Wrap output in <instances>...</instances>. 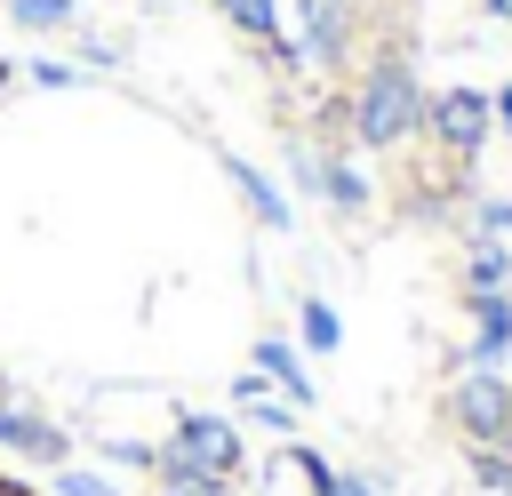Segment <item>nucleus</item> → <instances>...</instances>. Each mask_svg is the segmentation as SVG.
<instances>
[{
	"mask_svg": "<svg viewBox=\"0 0 512 496\" xmlns=\"http://www.w3.org/2000/svg\"><path fill=\"white\" fill-rule=\"evenodd\" d=\"M424 104H432V88L416 80V64H408L400 48H384V56H368V64L352 72V88H344V144H360V152H400V144L424 136Z\"/></svg>",
	"mask_w": 512,
	"mask_h": 496,
	"instance_id": "nucleus-1",
	"label": "nucleus"
},
{
	"mask_svg": "<svg viewBox=\"0 0 512 496\" xmlns=\"http://www.w3.org/2000/svg\"><path fill=\"white\" fill-rule=\"evenodd\" d=\"M440 416H448V432H456L464 448L512 440V376H504V368H456Z\"/></svg>",
	"mask_w": 512,
	"mask_h": 496,
	"instance_id": "nucleus-2",
	"label": "nucleus"
},
{
	"mask_svg": "<svg viewBox=\"0 0 512 496\" xmlns=\"http://www.w3.org/2000/svg\"><path fill=\"white\" fill-rule=\"evenodd\" d=\"M424 136H432L448 160H480V152H488V136H496L488 88H472V80H456V88H432V104H424Z\"/></svg>",
	"mask_w": 512,
	"mask_h": 496,
	"instance_id": "nucleus-3",
	"label": "nucleus"
},
{
	"mask_svg": "<svg viewBox=\"0 0 512 496\" xmlns=\"http://www.w3.org/2000/svg\"><path fill=\"white\" fill-rule=\"evenodd\" d=\"M168 448H176L184 464L216 472V480H240V472H248V440H240V424H232V416H216V408H176Z\"/></svg>",
	"mask_w": 512,
	"mask_h": 496,
	"instance_id": "nucleus-4",
	"label": "nucleus"
},
{
	"mask_svg": "<svg viewBox=\"0 0 512 496\" xmlns=\"http://www.w3.org/2000/svg\"><path fill=\"white\" fill-rule=\"evenodd\" d=\"M288 176H296L304 192H320L336 216H368V200H376V192H368V176L352 168V152H344V144H328V152L288 144Z\"/></svg>",
	"mask_w": 512,
	"mask_h": 496,
	"instance_id": "nucleus-5",
	"label": "nucleus"
},
{
	"mask_svg": "<svg viewBox=\"0 0 512 496\" xmlns=\"http://www.w3.org/2000/svg\"><path fill=\"white\" fill-rule=\"evenodd\" d=\"M296 40H304L312 72H352L360 8H352V0H296Z\"/></svg>",
	"mask_w": 512,
	"mask_h": 496,
	"instance_id": "nucleus-6",
	"label": "nucleus"
},
{
	"mask_svg": "<svg viewBox=\"0 0 512 496\" xmlns=\"http://www.w3.org/2000/svg\"><path fill=\"white\" fill-rule=\"evenodd\" d=\"M0 448H8V456H24V464H40V472L72 464V432H64L56 416H40L32 400H16L8 384H0Z\"/></svg>",
	"mask_w": 512,
	"mask_h": 496,
	"instance_id": "nucleus-7",
	"label": "nucleus"
},
{
	"mask_svg": "<svg viewBox=\"0 0 512 496\" xmlns=\"http://www.w3.org/2000/svg\"><path fill=\"white\" fill-rule=\"evenodd\" d=\"M504 352H512V288L472 296V336H464L456 368H504Z\"/></svg>",
	"mask_w": 512,
	"mask_h": 496,
	"instance_id": "nucleus-8",
	"label": "nucleus"
},
{
	"mask_svg": "<svg viewBox=\"0 0 512 496\" xmlns=\"http://www.w3.org/2000/svg\"><path fill=\"white\" fill-rule=\"evenodd\" d=\"M224 184H232V192L248 200V216H256L264 232H288V224H296V208H288V192H280V184H272V176H264L256 160H240V152H224Z\"/></svg>",
	"mask_w": 512,
	"mask_h": 496,
	"instance_id": "nucleus-9",
	"label": "nucleus"
},
{
	"mask_svg": "<svg viewBox=\"0 0 512 496\" xmlns=\"http://www.w3.org/2000/svg\"><path fill=\"white\" fill-rule=\"evenodd\" d=\"M272 392H288V408H312L320 392H312V376H304V344H288V336H256V360H248Z\"/></svg>",
	"mask_w": 512,
	"mask_h": 496,
	"instance_id": "nucleus-10",
	"label": "nucleus"
},
{
	"mask_svg": "<svg viewBox=\"0 0 512 496\" xmlns=\"http://www.w3.org/2000/svg\"><path fill=\"white\" fill-rule=\"evenodd\" d=\"M152 496H232V480H216V472L184 464V456L160 440V464H152Z\"/></svg>",
	"mask_w": 512,
	"mask_h": 496,
	"instance_id": "nucleus-11",
	"label": "nucleus"
},
{
	"mask_svg": "<svg viewBox=\"0 0 512 496\" xmlns=\"http://www.w3.org/2000/svg\"><path fill=\"white\" fill-rule=\"evenodd\" d=\"M512 288V248L504 240H472L464 248V296H496Z\"/></svg>",
	"mask_w": 512,
	"mask_h": 496,
	"instance_id": "nucleus-12",
	"label": "nucleus"
},
{
	"mask_svg": "<svg viewBox=\"0 0 512 496\" xmlns=\"http://www.w3.org/2000/svg\"><path fill=\"white\" fill-rule=\"evenodd\" d=\"M216 16H224V32H240L248 48H264V40L288 24V8H280V0H216Z\"/></svg>",
	"mask_w": 512,
	"mask_h": 496,
	"instance_id": "nucleus-13",
	"label": "nucleus"
},
{
	"mask_svg": "<svg viewBox=\"0 0 512 496\" xmlns=\"http://www.w3.org/2000/svg\"><path fill=\"white\" fill-rule=\"evenodd\" d=\"M296 344L304 352H336L344 344V320H336L328 296H296Z\"/></svg>",
	"mask_w": 512,
	"mask_h": 496,
	"instance_id": "nucleus-14",
	"label": "nucleus"
},
{
	"mask_svg": "<svg viewBox=\"0 0 512 496\" xmlns=\"http://www.w3.org/2000/svg\"><path fill=\"white\" fill-rule=\"evenodd\" d=\"M8 24L16 32H72L80 24V0H8Z\"/></svg>",
	"mask_w": 512,
	"mask_h": 496,
	"instance_id": "nucleus-15",
	"label": "nucleus"
},
{
	"mask_svg": "<svg viewBox=\"0 0 512 496\" xmlns=\"http://www.w3.org/2000/svg\"><path fill=\"white\" fill-rule=\"evenodd\" d=\"M464 464H472V480H480L488 496H512V440H488V448H464Z\"/></svg>",
	"mask_w": 512,
	"mask_h": 496,
	"instance_id": "nucleus-16",
	"label": "nucleus"
},
{
	"mask_svg": "<svg viewBox=\"0 0 512 496\" xmlns=\"http://www.w3.org/2000/svg\"><path fill=\"white\" fill-rule=\"evenodd\" d=\"M240 416H248L256 432H280V440H296V408H288L280 392H264V400H240Z\"/></svg>",
	"mask_w": 512,
	"mask_h": 496,
	"instance_id": "nucleus-17",
	"label": "nucleus"
},
{
	"mask_svg": "<svg viewBox=\"0 0 512 496\" xmlns=\"http://www.w3.org/2000/svg\"><path fill=\"white\" fill-rule=\"evenodd\" d=\"M288 472H296V480H304V496H320V488H328V480H336V464H328V456H320V448H312V440H288Z\"/></svg>",
	"mask_w": 512,
	"mask_h": 496,
	"instance_id": "nucleus-18",
	"label": "nucleus"
},
{
	"mask_svg": "<svg viewBox=\"0 0 512 496\" xmlns=\"http://www.w3.org/2000/svg\"><path fill=\"white\" fill-rule=\"evenodd\" d=\"M48 480H56V496H120V488H112L104 472H88V464H56Z\"/></svg>",
	"mask_w": 512,
	"mask_h": 496,
	"instance_id": "nucleus-19",
	"label": "nucleus"
},
{
	"mask_svg": "<svg viewBox=\"0 0 512 496\" xmlns=\"http://www.w3.org/2000/svg\"><path fill=\"white\" fill-rule=\"evenodd\" d=\"M264 56H272V64H280V72H288V80H304V72H312V56H304V40H296V32H288V24H280V32H272V40H264Z\"/></svg>",
	"mask_w": 512,
	"mask_h": 496,
	"instance_id": "nucleus-20",
	"label": "nucleus"
},
{
	"mask_svg": "<svg viewBox=\"0 0 512 496\" xmlns=\"http://www.w3.org/2000/svg\"><path fill=\"white\" fill-rule=\"evenodd\" d=\"M24 80H32V88H80L88 72H80V64H64V56H32V64H24Z\"/></svg>",
	"mask_w": 512,
	"mask_h": 496,
	"instance_id": "nucleus-21",
	"label": "nucleus"
},
{
	"mask_svg": "<svg viewBox=\"0 0 512 496\" xmlns=\"http://www.w3.org/2000/svg\"><path fill=\"white\" fill-rule=\"evenodd\" d=\"M504 232H512V200H504V192H488V200L472 208V240H504Z\"/></svg>",
	"mask_w": 512,
	"mask_h": 496,
	"instance_id": "nucleus-22",
	"label": "nucleus"
},
{
	"mask_svg": "<svg viewBox=\"0 0 512 496\" xmlns=\"http://www.w3.org/2000/svg\"><path fill=\"white\" fill-rule=\"evenodd\" d=\"M96 456H112V464H128V472H152V464H160L152 440H96Z\"/></svg>",
	"mask_w": 512,
	"mask_h": 496,
	"instance_id": "nucleus-23",
	"label": "nucleus"
},
{
	"mask_svg": "<svg viewBox=\"0 0 512 496\" xmlns=\"http://www.w3.org/2000/svg\"><path fill=\"white\" fill-rule=\"evenodd\" d=\"M112 64H120V48L96 40V32H80V72H112Z\"/></svg>",
	"mask_w": 512,
	"mask_h": 496,
	"instance_id": "nucleus-24",
	"label": "nucleus"
},
{
	"mask_svg": "<svg viewBox=\"0 0 512 496\" xmlns=\"http://www.w3.org/2000/svg\"><path fill=\"white\" fill-rule=\"evenodd\" d=\"M320 496H376V480H368V472H336Z\"/></svg>",
	"mask_w": 512,
	"mask_h": 496,
	"instance_id": "nucleus-25",
	"label": "nucleus"
},
{
	"mask_svg": "<svg viewBox=\"0 0 512 496\" xmlns=\"http://www.w3.org/2000/svg\"><path fill=\"white\" fill-rule=\"evenodd\" d=\"M264 392H272V384H264L256 368H240V376H232V400H264Z\"/></svg>",
	"mask_w": 512,
	"mask_h": 496,
	"instance_id": "nucleus-26",
	"label": "nucleus"
},
{
	"mask_svg": "<svg viewBox=\"0 0 512 496\" xmlns=\"http://www.w3.org/2000/svg\"><path fill=\"white\" fill-rule=\"evenodd\" d=\"M488 112H496V128H512V88H488Z\"/></svg>",
	"mask_w": 512,
	"mask_h": 496,
	"instance_id": "nucleus-27",
	"label": "nucleus"
},
{
	"mask_svg": "<svg viewBox=\"0 0 512 496\" xmlns=\"http://www.w3.org/2000/svg\"><path fill=\"white\" fill-rule=\"evenodd\" d=\"M8 88H16V64H8V56H0V96H8Z\"/></svg>",
	"mask_w": 512,
	"mask_h": 496,
	"instance_id": "nucleus-28",
	"label": "nucleus"
},
{
	"mask_svg": "<svg viewBox=\"0 0 512 496\" xmlns=\"http://www.w3.org/2000/svg\"><path fill=\"white\" fill-rule=\"evenodd\" d=\"M480 8H488V16H512V0H480Z\"/></svg>",
	"mask_w": 512,
	"mask_h": 496,
	"instance_id": "nucleus-29",
	"label": "nucleus"
}]
</instances>
